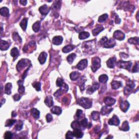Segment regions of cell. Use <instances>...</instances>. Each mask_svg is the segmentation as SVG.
I'll list each match as a JSON object with an SVG mask.
<instances>
[{
	"mask_svg": "<svg viewBox=\"0 0 139 139\" xmlns=\"http://www.w3.org/2000/svg\"><path fill=\"white\" fill-rule=\"evenodd\" d=\"M115 45H116V41H115L114 39H110L108 40L106 43H104L103 46L105 48H110L114 47Z\"/></svg>",
	"mask_w": 139,
	"mask_h": 139,
	"instance_id": "cell-8",
	"label": "cell"
},
{
	"mask_svg": "<svg viewBox=\"0 0 139 139\" xmlns=\"http://www.w3.org/2000/svg\"><path fill=\"white\" fill-rule=\"evenodd\" d=\"M63 41V38L61 36H56L53 37L52 42L53 43L56 45H59L61 44Z\"/></svg>",
	"mask_w": 139,
	"mask_h": 139,
	"instance_id": "cell-19",
	"label": "cell"
},
{
	"mask_svg": "<svg viewBox=\"0 0 139 139\" xmlns=\"http://www.w3.org/2000/svg\"><path fill=\"white\" fill-rule=\"evenodd\" d=\"M120 123V120L118 118V117L116 116V115H114L112 116V118H110V120L108 121V124L110 125H112V126H118L119 125Z\"/></svg>",
	"mask_w": 139,
	"mask_h": 139,
	"instance_id": "cell-7",
	"label": "cell"
},
{
	"mask_svg": "<svg viewBox=\"0 0 139 139\" xmlns=\"http://www.w3.org/2000/svg\"><path fill=\"white\" fill-rule=\"evenodd\" d=\"M13 97L14 101H19L20 100L21 98V96L19 95V94H15V95H14Z\"/></svg>",
	"mask_w": 139,
	"mask_h": 139,
	"instance_id": "cell-56",
	"label": "cell"
},
{
	"mask_svg": "<svg viewBox=\"0 0 139 139\" xmlns=\"http://www.w3.org/2000/svg\"><path fill=\"white\" fill-rule=\"evenodd\" d=\"M13 38L15 41H17V42H19L20 43H22V39L20 37L18 33H17L16 32L14 33L13 34Z\"/></svg>",
	"mask_w": 139,
	"mask_h": 139,
	"instance_id": "cell-43",
	"label": "cell"
},
{
	"mask_svg": "<svg viewBox=\"0 0 139 139\" xmlns=\"http://www.w3.org/2000/svg\"><path fill=\"white\" fill-rule=\"evenodd\" d=\"M101 67V59L99 57H94L92 60L91 70L95 72Z\"/></svg>",
	"mask_w": 139,
	"mask_h": 139,
	"instance_id": "cell-3",
	"label": "cell"
},
{
	"mask_svg": "<svg viewBox=\"0 0 139 139\" xmlns=\"http://www.w3.org/2000/svg\"><path fill=\"white\" fill-rule=\"evenodd\" d=\"M23 81L22 80H19L18 82H17V84L19 85V86L18 89V91L19 94H23L25 91V88L23 85Z\"/></svg>",
	"mask_w": 139,
	"mask_h": 139,
	"instance_id": "cell-22",
	"label": "cell"
},
{
	"mask_svg": "<svg viewBox=\"0 0 139 139\" xmlns=\"http://www.w3.org/2000/svg\"><path fill=\"white\" fill-rule=\"evenodd\" d=\"M83 115H84V114H83V111L82 110H80V109H78V110H77L76 114L75 116V120L78 121L79 120H80V119L82 118V117L83 116Z\"/></svg>",
	"mask_w": 139,
	"mask_h": 139,
	"instance_id": "cell-34",
	"label": "cell"
},
{
	"mask_svg": "<svg viewBox=\"0 0 139 139\" xmlns=\"http://www.w3.org/2000/svg\"><path fill=\"white\" fill-rule=\"evenodd\" d=\"M5 138L6 139H11L12 138L13 134L11 132H6L5 134Z\"/></svg>",
	"mask_w": 139,
	"mask_h": 139,
	"instance_id": "cell-51",
	"label": "cell"
},
{
	"mask_svg": "<svg viewBox=\"0 0 139 139\" xmlns=\"http://www.w3.org/2000/svg\"><path fill=\"white\" fill-rule=\"evenodd\" d=\"M132 65V63L130 61H124L122 60H120L117 63V66L120 68L124 69L129 70L130 67Z\"/></svg>",
	"mask_w": 139,
	"mask_h": 139,
	"instance_id": "cell-4",
	"label": "cell"
},
{
	"mask_svg": "<svg viewBox=\"0 0 139 139\" xmlns=\"http://www.w3.org/2000/svg\"><path fill=\"white\" fill-rule=\"evenodd\" d=\"M76 55L75 53H71V54L68 55V57L67 58V60L70 64H71L73 63V60L76 58Z\"/></svg>",
	"mask_w": 139,
	"mask_h": 139,
	"instance_id": "cell-39",
	"label": "cell"
},
{
	"mask_svg": "<svg viewBox=\"0 0 139 139\" xmlns=\"http://www.w3.org/2000/svg\"><path fill=\"white\" fill-rule=\"evenodd\" d=\"M34 88L37 91L41 90V83L40 82H34L32 84Z\"/></svg>",
	"mask_w": 139,
	"mask_h": 139,
	"instance_id": "cell-47",
	"label": "cell"
},
{
	"mask_svg": "<svg viewBox=\"0 0 139 139\" xmlns=\"http://www.w3.org/2000/svg\"><path fill=\"white\" fill-rule=\"evenodd\" d=\"M60 88L64 93L66 92L69 90V86L66 84H65V83H64L62 86H60Z\"/></svg>",
	"mask_w": 139,
	"mask_h": 139,
	"instance_id": "cell-49",
	"label": "cell"
},
{
	"mask_svg": "<svg viewBox=\"0 0 139 139\" xmlns=\"http://www.w3.org/2000/svg\"><path fill=\"white\" fill-rule=\"evenodd\" d=\"M80 127L81 129H85V128H86L88 126V119L86 118H84L83 120L80 122Z\"/></svg>",
	"mask_w": 139,
	"mask_h": 139,
	"instance_id": "cell-30",
	"label": "cell"
},
{
	"mask_svg": "<svg viewBox=\"0 0 139 139\" xmlns=\"http://www.w3.org/2000/svg\"><path fill=\"white\" fill-rule=\"evenodd\" d=\"M108 106H104L103 107L102 109H101V113L102 115H106L109 114L113 110L112 108H109Z\"/></svg>",
	"mask_w": 139,
	"mask_h": 139,
	"instance_id": "cell-17",
	"label": "cell"
},
{
	"mask_svg": "<svg viewBox=\"0 0 139 139\" xmlns=\"http://www.w3.org/2000/svg\"><path fill=\"white\" fill-rule=\"evenodd\" d=\"M0 13L1 15L5 17H8L9 16V9L7 7H3L0 9Z\"/></svg>",
	"mask_w": 139,
	"mask_h": 139,
	"instance_id": "cell-29",
	"label": "cell"
},
{
	"mask_svg": "<svg viewBox=\"0 0 139 139\" xmlns=\"http://www.w3.org/2000/svg\"><path fill=\"white\" fill-rule=\"evenodd\" d=\"M90 37V34L87 32H82L79 33V39L80 40H84Z\"/></svg>",
	"mask_w": 139,
	"mask_h": 139,
	"instance_id": "cell-33",
	"label": "cell"
},
{
	"mask_svg": "<svg viewBox=\"0 0 139 139\" xmlns=\"http://www.w3.org/2000/svg\"><path fill=\"white\" fill-rule=\"evenodd\" d=\"M139 72V64L138 62L136 63V64L134 66V68L133 69V72L136 73Z\"/></svg>",
	"mask_w": 139,
	"mask_h": 139,
	"instance_id": "cell-53",
	"label": "cell"
},
{
	"mask_svg": "<svg viewBox=\"0 0 139 139\" xmlns=\"http://www.w3.org/2000/svg\"><path fill=\"white\" fill-rule=\"evenodd\" d=\"M116 63V58L115 57L110 58L107 61V65L109 68L112 69L115 67V64Z\"/></svg>",
	"mask_w": 139,
	"mask_h": 139,
	"instance_id": "cell-12",
	"label": "cell"
},
{
	"mask_svg": "<svg viewBox=\"0 0 139 139\" xmlns=\"http://www.w3.org/2000/svg\"><path fill=\"white\" fill-rule=\"evenodd\" d=\"M39 11L41 14L45 16L49 13V11H50V9H49V8L48 7V5H44L39 8Z\"/></svg>",
	"mask_w": 139,
	"mask_h": 139,
	"instance_id": "cell-10",
	"label": "cell"
},
{
	"mask_svg": "<svg viewBox=\"0 0 139 139\" xmlns=\"http://www.w3.org/2000/svg\"><path fill=\"white\" fill-rule=\"evenodd\" d=\"M61 6V2L59 1H55L53 5H52V8L53 9H59Z\"/></svg>",
	"mask_w": 139,
	"mask_h": 139,
	"instance_id": "cell-44",
	"label": "cell"
},
{
	"mask_svg": "<svg viewBox=\"0 0 139 139\" xmlns=\"http://www.w3.org/2000/svg\"><path fill=\"white\" fill-rule=\"evenodd\" d=\"M87 65H88V60L86 59H83L78 63L77 65V67L79 70H83L86 68Z\"/></svg>",
	"mask_w": 139,
	"mask_h": 139,
	"instance_id": "cell-9",
	"label": "cell"
},
{
	"mask_svg": "<svg viewBox=\"0 0 139 139\" xmlns=\"http://www.w3.org/2000/svg\"><path fill=\"white\" fill-rule=\"evenodd\" d=\"M115 22H116V23H118V24L120 23V22H121V19L119 18L118 16V15L116 16V18H115Z\"/></svg>",
	"mask_w": 139,
	"mask_h": 139,
	"instance_id": "cell-59",
	"label": "cell"
},
{
	"mask_svg": "<svg viewBox=\"0 0 139 139\" xmlns=\"http://www.w3.org/2000/svg\"><path fill=\"white\" fill-rule=\"evenodd\" d=\"M31 112H32V115H33V116L35 118L37 119V118H39V117H40V112L38 110H37V109H35V108L32 109Z\"/></svg>",
	"mask_w": 139,
	"mask_h": 139,
	"instance_id": "cell-35",
	"label": "cell"
},
{
	"mask_svg": "<svg viewBox=\"0 0 139 139\" xmlns=\"http://www.w3.org/2000/svg\"><path fill=\"white\" fill-rule=\"evenodd\" d=\"M91 115L92 120L94 121H98L100 118V113L97 112H93Z\"/></svg>",
	"mask_w": 139,
	"mask_h": 139,
	"instance_id": "cell-37",
	"label": "cell"
},
{
	"mask_svg": "<svg viewBox=\"0 0 139 139\" xmlns=\"http://www.w3.org/2000/svg\"><path fill=\"white\" fill-rule=\"evenodd\" d=\"M80 76V74L77 71H74V72H72L71 73L70 75V78L72 80H76L78 79L79 77Z\"/></svg>",
	"mask_w": 139,
	"mask_h": 139,
	"instance_id": "cell-26",
	"label": "cell"
},
{
	"mask_svg": "<svg viewBox=\"0 0 139 139\" xmlns=\"http://www.w3.org/2000/svg\"><path fill=\"white\" fill-rule=\"evenodd\" d=\"M47 57V54L45 52H43L40 53L38 58V60L41 64H43L45 63Z\"/></svg>",
	"mask_w": 139,
	"mask_h": 139,
	"instance_id": "cell-14",
	"label": "cell"
},
{
	"mask_svg": "<svg viewBox=\"0 0 139 139\" xmlns=\"http://www.w3.org/2000/svg\"><path fill=\"white\" fill-rule=\"evenodd\" d=\"M122 86V84L120 82L116 80H113L112 82V89L114 90H117Z\"/></svg>",
	"mask_w": 139,
	"mask_h": 139,
	"instance_id": "cell-24",
	"label": "cell"
},
{
	"mask_svg": "<svg viewBox=\"0 0 139 139\" xmlns=\"http://www.w3.org/2000/svg\"><path fill=\"white\" fill-rule=\"evenodd\" d=\"M130 107V104L127 101H122L120 104V108L123 112H126Z\"/></svg>",
	"mask_w": 139,
	"mask_h": 139,
	"instance_id": "cell-13",
	"label": "cell"
},
{
	"mask_svg": "<svg viewBox=\"0 0 139 139\" xmlns=\"http://www.w3.org/2000/svg\"><path fill=\"white\" fill-rule=\"evenodd\" d=\"M29 68H30V66H29V67H28V69H27V70H26V71H25V72L23 73V76H22V79H23V80H24L25 78H26V76H27V72H28V71L29 70Z\"/></svg>",
	"mask_w": 139,
	"mask_h": 139,
	"instance_id": "cell-57",
	"label": "cell"
},
{
	"mask_svg": "<svg viewBox=\"0 0 139 139\" xmlns=\"http://www.w3.org/2000/svg\"><path fill=\"white\" fill-rule=\"evenodd\" d=\"M73 136L76 137L77 138H82L83 136V133L81 129H74V131L73 132Z\"/></svg>",
	"mask_w": 139,
	"mask_h": 139,
	"instance_id": "cell-21",
	"label": "cell"
},
{
	"mask_svg": "<svg viewBox=\"0 0 139 139\" xmlns=\"http://www.w3.org/2000/svg\"><path fill=\"white\" fill-rule=\"evenodd\" d=\"M73 137H74V136H73V132H71V131H68L66 134V139H73Z\"/></svg>",
	"mask_w": 139,
	"mask_h": 139,
	"instance_id": "cell-52",
	"label": "cell"
},
{
	"mask_svg": "<svg viewBox=\"0 0 139 139\" xmlns=\"http://www.w3.org/2000/svg\"><path fill=\"white\" fill-rule=\"evenodd\" d=\"M75 47V46L73 45H67L66 46H65L64 48H63V52L64 53H69L70 52L72 51L73 49H74Z\"/></svg>",
	"mask_w": 139,
	"mask_h": 139,
	"instance_id": "cell-27",
	"label": "cell"
},
{
	"mask_svg": "<svg viewBox=\"0 0 139 139\" xmlns=\"http://www.w3.org/2000/svg\"><path fill=\"white\" fill-rule=\"evenodd\" d=\"M113 37L118 40H123L125 38L124 34L120 31H116L114 33Z\"/></svg>",
	"mask_w": 139,
	"mask_h": 139,
	"instance_id": "cell-6",
	"label": "cell"
},
{
	"mask_svg": "<svg viewBox=\"0 0 139 139\" xmlns=\"http://www.w3.org/2000/svg\"><path fill=\"white\" fill-rule=\"evenodd\" d=\"M53 120V117L50 114H48L46 115V120L47 122H50Z\"/></svg>",
	"mask_w": 139,
	"mask_h": 139,
	"instance_id": "cell-55",
	"label": "cell"
},
{
	"mask_svg": "<svg viewBox=\"0 0 139 139\" xmlns=\"http://www.w3.org/2000/svg\"><path fill=\"white\" fill-rule=\"evenodd\" d=\"M71 127H72L73 129H81L80 122H79V121H77V120L73 121L72 123H71Z\"/></svg>",
	"mask_w": 139,
	"mask_h": 139,
	"instance_id": "cell-32",
	"label": "cell"
},
{
	"mask_svg": "<svg viewBox=\"0 0 139 139\" xmlns=\"http://www.w3.org/2000/svg\"><path fill=\"white\" fill-rule=\"evenodd\" d=\"M108 80V77L106 75H102L99 77V82L101 83H106Z\"/></svg>",
	"mask_w": 139,
	"mask_h": 139,
	"instance_id": "cell-40",
	"label": "cell"
},
{
	"mask_svg": "<svg viewBox=\"0 0 139 139\" xmlns=\"http://www.w3.org/2000/svg\"><path fill=\"white\" fill-rule=\"evenodd\" d=\"M23 126V122L22 121L19 120L17 123V124L16 125L15 127V129L17 131H20L22 129Z\"/></svg>",
	"mask_w": 139,
	"mask_h": 139,
	"instance_id": "cell-45",
	"label": "cell"
},
{
	"mask_svg": "<svg viewBox=\"0 0 139 139\" xmlns=\"http://www.w3.org/2000/svg\"><path fill=\"white\" fill-rule=\"evenodd\" d=\"M77 103L84 109H89L92 107V101L88 98L82 97L77 100Z\"/></svg>",
	"mask_w": 139,
	"mask_h": 139,
	"instance_id": "cell-1",
	"label": "cell"
},
{
	"mask_svg": "<svg viewBox=\"0 0 139 139\" xmlns=\"http://www.w3.org/2000/svg\"><path fill=\"white\" fill-rule=\"evenodd\" d=\"M62 101L65 103V104H67V102H69V99L67 98L66 97H63V98L62 99Z\"/></svg>",
	"mask_w": 139,
	"mask_h": 139,
	"instance_id": "cell-58",
	"label": "cell"
},
{
	"mask_svg": "<svg viewBox=\"0 0 139 139\" xmlns=\"http://www.w3.org/2000/svg\"><path fill=\"white\" fill-rule=\"evenodd\" d=\"M10 46L9 43L6 41L1 40V43H0V48L2 51L7 50Z\"/></svg>",
	"mask_w": 139,
	"mask_h": 139,
	"instance_id": "cell-16",
	"label": "cell"
},
{
	"mask_svg": "<svg viewBox=\"0 0 139 139\" xmlns=\"http://www.w3.org/2000/svg\"><path fill=\"white\" fill-rule=\"evenodd\" d=\"M20 3L21 5H26V4L27 3V1H20Z\"/></svg>",
	"mask_w": 139,
	"mask_h": 139,
	"instance_id": "cell-60",
	"label": "cell"
},
{
	"mask_svg": "<svg viewBox=\"0 0 139 139\" xmlns=\"http://www.w3.org/2000/svg\"><path fill=\"white\" fill-rule=\"evenodd\" d=\"M11 89H12V84L11 83H8L5 85V93L7 95H11Z\"/></svg>",
	"mask_w": 139,
	"mask_h": 139,
	"instance_id": "cell-28",
	"label": "cell"
},
{
	"mask_svg": "<svg viewBox=\"0 0 139 139\" xmlns=\"http://www.w3.org/2000/svg\"><path fill=\"white\" fill-rule=\"evenodd\" d=\"M27 21H28V19L25 17V18H23L22 19V20L21 21L20 23V26L22 28V29L23 30V31H26V30L27 26Z\"/></svg>",
	"mask_w": 139,
	"mask_h": 139,
	"instance_id": "cell-31",
	"label": "cell"
},
{
	"mask_svg": "<svg viewBox=\"0 0 139 139\" xmlns=\"http://www.w3.org/2000/svg\"><path fill=\"white\" fill-rule=\"evenodd\" d=\"M16 122V120H13V119H9V120H8L5 123V127H11Z\"/></svg>",
	"mask_w": 139,
	"mask_h": 139,
	"instance_id": "cell-42",
	"label": "cell"
},
{
	"mask_svg": "<svg viewBox=\"0 0 139 139\" xmlns=\"http://www.w3.org/2000/svg\"><path fill=\"white\" fill-rule=\"evenodd\" d=\"M30 61L26 59H22L20 60L18 63L16 65V69L18 72H20V71L23 70L25 67H26L29 64H30Z\"/></svg>",
	"mask_w": 139,
	"mask_h": 139,
	"instance_id": "cell-2",
	"label": "cell"
},
{
	"mask_svg": "<svg viewBox=\"0 0 139 139\" xmlns=\"http://www.w3.org/2000/svg\"><path fill=\"white\" fill-rule=\"evenodd\" d=\"M11 56L14 58V61L15 59H16L17 58V57H18L20 55L19 49H17L16 47H14L13 48L11 49Z\"/></svg>",
	"mask_w": 139,
	"mask_h": 139,
	"instance_id": "cell-18",
	"label": "cell"
},
{
	"mask_svg": "<svg viewBox=\"0 0 139 139\" xmlns=\"http://www.w3.org/2000/svg\"><path fill=\"white\" fill-rule=\"evenodd\" d=\"M129 126L128 122L127 121H124V122L123 123V124L122 125V127L120 128V129L121 130L124 131V132H126V131H128L129 130Z\"/></svg>",
	"mask_w": 139,
	"mask_h": 139,
	"instance_id": "cell-36",
	"label": "cell"
},
{
	"mask_svg": "<svg viewBox=\"0 0 139 139\" xmlns=\"http://www.w3.org/2000/svg\"><path fill=\"white\" fill-rule=\"evenodd\" d=\"M86 79L84 76L81 77V78L78 80V84L79 85V88H80L81 91H83L84 90V84L85 82H86Z\"/></svg>",
	"mask_w": 139,
	"mask_h": 139,
	"instance_id": "cell-15",
	"label": "cell"
},
{
	"mask_svg": "<svg viewBox=\"0 0 139 139\" xmlns=\"http://www.w3.org/2000/svg\"><path fill=\"white\" fill-rule=\"evenodd\" d=\"M32 28L35 32H37L40 28V22L37 21L36 22L34 23L32 26Z\"/></svg>",
	"mask_w": 139,
	"mask_h": 139,
	"instance_id": "cell-38",
	"label": "cell"
},
{
	"mask_svg": "<svg viewBox=\"0 0 139 139\" xmlns=\"http://www.w3.org/2000/svg\"><path fill=\"white\" fill-rule=\"evenodd\" d=\"M139 40V39L138 37H132V38L129 39L128 42L130 43H131V44L138 45Z\"/></svg>",
	"mask_w": 139,
	"mask_h": 139,
	"instance_id": "cell-41",
	"label": "cell"
},
{
	"mask_svg": "<svg viewBox=\"0 0 139 139\" xmlns=\"http://www.w3.org/2000/svg\"><path fill=\"white\" fill-rule=\"evenodd\" d=\"M103 29H104V28H103L102 25H97L96 28L94 29V30L92 31L93 35H94V36H96V35H98L101 32H102Z\"/></svg>",
	"mask_w": 139,
	"mask_h": 139,
	"instance_id": "cell-23",
	"label": "cell"
},
{
	"mask_svg": "<svg viewBox=\"0 0 139 139\" xmlns=\"http://www.w3.org/2000/svg\"><path fill=\"white\" fill-rule=\"evenodd\" d=\"M51 112L54 114H56L57 115H59L61 114L62 112V110H61V108L59 107H53L51 109Z\"/></svg>",
	"mask_w": 139,
	"mask_h": 139,
	"instance_id": "cell-25",
	"label": "cell"
},
{
	"mask_svg": "<svg viewBox=\"0 0 139 139\" xmlns=\"http://www.w3.org/2000/svg\"><path fill=\"white\" fill-rule=\"evenodd\" d=\"M104 102L107 106L111 107L115 104L116 102V100L112 97H107L104 99Z\"/></svg>",
	"mask_w": 139,
	"mask_h": 139,
	"instance_id": "cell-11",
	"label": "cell"
},
{
	"mask_svg": "<svg viewBox=\"0 0 139 139\" xmlns=\"http://www.w3.org/2000/svg\"><path fill=\"white\" fill-rule=\"evenodd\" d=\"M64 94L63 91L61 90V89L60 88L59 90H58L54 94V96L56 97V98H59V97H60L61 95Z\"/></svg>",
	"mask_w": 139,
	"mask_h": 139,
	"instance_id": "cell-48",
	"label": "cell"
},
{
	"mask_svg": "<svg viewBox=\"0 0 139 139\" xmlns=\"http://www.w3.org/2000/svg\"><path fill=\"white\" fill-rule=\"evenodd\" d=\"M108 17V15L107 14H104L102 15H101L100 16L98 19V22L100 23H102L103 22H104Z\"/></svg>",
	"mask_w": 139,
	"mask_h": 139,
	"instance_id": "cell-46",
	"label": "cell"
},
{
	"mask_svg": "<svg viewBox=\"0 0 139 139\" xmlns=\"http://www.w3.org/2000/svg\"><path fill=\"white\" fill-rule=\"evenodd\" d=\"M16 116V113H15V112H12V117H15V116Z\"/></svg>",
	"mask_w": 139,
	"mask_h": 139,
	"instance_id": "cell-61",
	"label": "cell"
},
{
	"mask_svg": "<svg viewBox=\"0 0 139 139\" xmlns=\"http://www.w3.org/2000/svg\"><path fill=\"white\" fill-rule=\"evenodd\" d=\"M108 38L106 37H103L102 39H101V40L100 41V43L101 45H104V43L106 42V41L108 40Z\"/></svg>",
	"mask_w": 139,
	"mask_h": 139,
	"instance_id": "cell-54",
	"label": "cell"
},
{
	"mask_svg": "<svg viewBox=\"0 0 139 139\" xmlns=\"http://www.w3.org/2000/svg\"><path fill=\"white\" fill-rule=\"evenodd\" d=\"M99 88H100V84L97 82H94L92 86H89L87 89V93L89 94H92L95 91L98 90Z\"/></svg>",
	"mask_w": 139,
	"mask_h": 139,
	"instance_id": "cell-5",
	"label": "cell"
},
{
	"mask_svg": "<svg viewBox=\"0 0 139 139\" xmlns=\"http://www.w3.org/2000/svg\"><path fill=\"white\" fill-rule=\"evenodd\" d=\"M44 102L45 104L48 107H51L53 106V98L51 96H48L46 97V98H45Z\"/></svg>",
	"mask_w": 139,
	"mask_h": 139,
	"instance_id": "cell-20",
	"label": "cell"
},
{
	"mask_svg": "<svg viewBox=\"0 0 139 139\" xmlns=\"http://www.w3.org/2000/svg\"><path fill=\"white\" fill-rule=\"evenodd\" d=\"M64 80L61 78H58L57 79V80L56 81V85L58 87H60L63 85L64 84Z\"/></svg>",
	"mask_w": 139,
	"mask_h": 139,
	"instance_id": "cell-50",
	"label": "cell"
}]
</instances>
